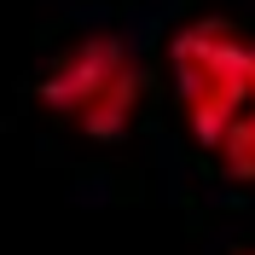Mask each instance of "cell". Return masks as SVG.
<instances>
[{
	"label": "cell",
	"mask_w": 255,
	"mask_h": 255,
	"mask_svg": "<svg viewBox=\"0 0 255 255\" xmlns=\"http://www.w3.org/2000/svg\"><path fill=\"white\" fill-rule=\"evenodd\" d=\"M145 99V70L122 35H76L41 76V105L81 139H122Z\"/></svg>",
	"instance_id": "obj_1"
},
{
	"label": "cell",
	"mask_w": 255,
	"mask_h": 255,
	"mask_svg": "<svg viewBox=\"0 0 255 255\" xmlns=\"http://www.w3.org/2000/svg\"><path fill=\"white\" fill-rule=\"evenodd\" d=\"M168 70L180 116L203 151L255 105V41L226 17H191L168 41Z\"/></svg>",
	"instance_id": "obj_2"
},
{
	"label": "cell",
	"mask_w": 255,
	"mask_h": 255,
	"mask_svg": "<svg viewBox=\"0 0 255 255\" xmlns=\"http://www.w3.org/2000/svg\"><path fill=\"white\" fill-rule=\"evenodd\" d=\"M209 151H215V162H221V174H226V180L255 186V105H250V111H244L232 128H226V133L209 145Z\"/></svg>",
	"instance_id": "obj_3"
},
{
	"label": "cell",
	"mask_w": 255,
	"mask_h": 255,
	"mask_svg": "<svg viewBox=\"0 0 255 255\" xmlns=\"http://www.w3.org/2000/svg\"><path fill=\"white\" fill-rule=\"evenodd\" d=\"M250 255H255V250H250Z\"/></svg>",
	"instance_id": "obj_4"
}]
</instances>
